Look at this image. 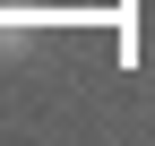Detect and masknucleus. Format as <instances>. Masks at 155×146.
Instances as JSON below:
<instances>
[{"label":"nucleus","instance_id":"obj_1","mask_svg":"<svg viewBox=\"0 0 155 146\" xmlns=\"http://www.w3.org/2000/svg\"><path fill=\"white\" fill-rule=\"evenodd\" d=\"M35 26H43V17H35V9H0V52H9V60H17V52L35 43Z\"/></svg>","mask_w":155,"mask_h":146}]
</instances>
